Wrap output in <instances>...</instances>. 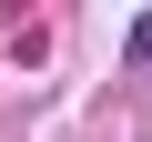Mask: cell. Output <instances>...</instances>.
Returning <instances> with one entry per match:
<instances>
[{
  "mask_svg": "<svg viewBox=\"0 0 152 142\" xmlns=\"http://www.w3.org/2000/svg\"><path fill=\"white\" fill-rule=\"evenodd\" d=\"M132 61H152V10H142V20H132Z\"/></svg>",
  "mask_w": 152,
  "mask_h": 142,
  "instance_id": "cell-1",
  "label": "cell"
}]
</instances>
